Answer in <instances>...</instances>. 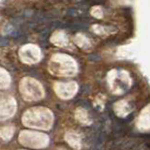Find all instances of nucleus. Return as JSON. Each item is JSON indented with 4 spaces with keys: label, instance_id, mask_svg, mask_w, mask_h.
I'll use <instances>...</instances> for the list:
<instances>
[]
</instances>
